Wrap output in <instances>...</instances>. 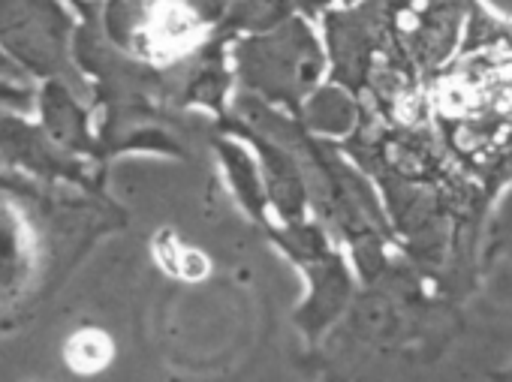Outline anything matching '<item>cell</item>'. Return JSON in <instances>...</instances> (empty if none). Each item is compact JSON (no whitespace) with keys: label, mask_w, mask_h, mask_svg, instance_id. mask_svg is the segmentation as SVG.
I'll use <instances>...</instances> for the list:
<instances>
[{"label":"cell","mask_w":512,"mask_h":382,"mask_svg":"<svg viewBox=\"0 0 512 382\" xmlns=\"http://www.w3.org/2000/svg\"><path fill=\"white\" fill-rule=\"evenodd\" d=\"M148 52L160 61H172L196 49L202 25L184 0H160L148 19Z\"/></svg>","instance_id":"1"},{"label":"cell","mask_w":512,"mask_h":382,"mask_svg":"<svg viewBox=\"0 0 512 382\" xmlns=\"http://www.w3.org/2000/svg\"><path fill=\"white\" fill-rule=\"evenodd\" d=\"M154 259L160 262L166 274L190 280V283H199L211 274V259L199 247L184 244L175 232H160L154 238Z\"/></svg>","instance_id":"2"},{"label":"cell","mask_w":512,"mask_h":382,"mask_svg":"<svg viewBox=\"0 0 512 382\" xmlns=\"http://www.w3.org/2000/svg\"><path fill=\"white\" fill-rule=\"evenodd\" d=\"M67 364L79 373H94V370H103L112 355H115V346H112V337L100 328H85L79 334L70 337L67 349Z\"/></svg>","instance_id":"3"}]
</instances>
